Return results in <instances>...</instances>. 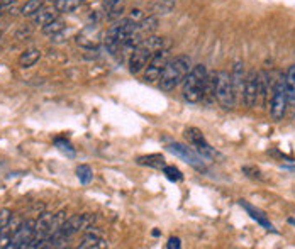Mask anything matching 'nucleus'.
Returning <instances> with one entry per match:
<instances>
[{"label":"nucleus","mask_w":295,"mask_h":249,"mask_svg":"<svg viewBox=\"0 0 295 249\" xmlns=\"http://www.w3.org/2000/svg\"><path fill=\"white\" fill-rule=\"evenodd\" d=\"M107 244L102 239V232H100L99 227H89L85 232L83 239L80 242V249H90V247H105Z\"/></svg>","instance_id":"13"},{"label":"nucleus","mask_w":295,"mask_h":249,"mask_svg":"<svg viewBox=\"0 0 295 249\" xmlns=\"http://www.w3.org/2000/svg\"><path fill=\"white\" fill-rule=\"evenodd\" d=\"M216 99L227 110H233L236 105V92L233 87V78L227 71L216 73Z\"/></svg>","instance_id":"4"},{"label":"nucleus","mask_w":295,"mask_h":249,"mask_svg":"<svg viewBox=\"0 0 295 249\" xmlns=\"http://www.w3.org/2000/svg\"><path fill=\"white\" fill-rule=\"evenodd\" d=\"M156 27H158V17L156 16H148V19H143V21L138 24V31L143 32V34H148V36Z\"/></svg>","instance_id":"21"},{"label":"nucleus","mask_w":295,"mask_h":249,"mask_svg":"<svg viewBox=\"0 0 295 249\" xmlns=\"http://www.w3.org/2000/svg\"><path fill=\"white\" fill-rule=\"evenodd\" d=\"M0 16H2V6H0Z\"/></svg>","instance_id":"34"},{"label":"nucleus","mask_w":295,"mask_h":249,"mask_svg":"<svg viewBox=\"0 0 295 249\" xmlns=\"http://www.w3.org/2000/svg\"><path fill=\"white\" fill-rule=\"evenodd\" d=\"M43 6H45V0H27L21 9V12L22 16H34V14L41 11Z\"/></svg>","instance_id":"22"},{"label":"nucleus","mask_w":295,"mask_h":249,"mask_svg":"<svg viewBox=\"0 0 295 249\" xmlns=\"http://www.w3.org/2000/svg\"><path fill=\"white\" fill-rule=\"evenodd\" d=\"M177 6V0H154L151 4V12L153 16L158 14H170Z\"/></svg>","instance_id":"20"},{"label":"nucleus","mask_w":295,"mask_h":249,"mask_svg":"<svg viewBox=\"0 0 295 249\" xmlns=\"http://www.w3.org/2000/svg\"><path fill=\"white\" fill-rule=\"evenodd\" d=\"M12 2H17V0H2L4 6H9V4H12Z\"/></svg>","instance_id":"33"},{"label":"nucleus","mask_w":295,"mask_h":249,"mask_svg":"<svg viewBox=\"0 0 295 249\" xmlns=\"http://www.w3.org/2000/svg\"><path fill=\"white\" fill-rule=\"evenodd\" d=\"M81 0H56L55 7L58 12H73L75 9H78Z\"/></svg>","instance_id":"24"},{"label":"nucleus","mask_w":295,"mask_h":249,"mask_svg":"<svg viewBox=\"0 0 295 249\" xmlns=\"http://www.w3.org/2000/svg\"><path fill=\"white\" fill-rule=\"evenodd\" d=\"M243 173L246 175V177L253 178V180H263V177H261V172L256 166H243Z\"/></svg>","instance_id":"28"},{"label":"nucleus","mask_w":295,"mask_h":249,"mask_svg":"<svg viewBox=\"0 0 295 249\" xmlns=\"http://www.w3.org/2000/svg\"><path fill=\"white\" fill-rule=\"evenodd\" d=\"M185 138L190 141V144L193 148H197V153L200 156H204L205 159H209L214 156V148L207 143V139L204 138V134H202V131H199L197 128H188L185 131Z\"/></svg>","instance_id":"11"},{"label":"nucleus","mask_w":295,"mask_h":249,"mask_svg":"<svg viewBox=\"0 0 295 249\" xmlns=\"http://www.w3.org/2000/svg\"><path fill=\"white\" fill-rule=\"evenodd\" d=\"M207 75L209 73H207L205 65L192 66L185 80H183V99L190 102V104H199L204 99Z\"/></svg>","instance_id":"3"},{"label":"nucleus","mask_w":295,"mask_h":249,"mask_svg":"<svg viewBox=\"0 0 295 249\" xmlns=\"http://www.w3.org/2000/svg\"><path fill=\"white\" fill-rule=\"evenodd\" d=\"M180 246H182V244H180V239H178V237H170V239H168V242H166L168 249H178Z\"/></svg>","instance_id":"30"},{"label":"nucleus","mask_w":295,"mask_h":249,"mask_svg":"<svg viewBox=\"0 0 295 249\" xmlns=\"http://www.w3.org/2000/svg\"><path fill=\"white\" fill-rule=\"evenodd\" d=\"M239 205L244 209L246 212L249 214V217L253 219V221H256V222L260 224L261 227H265V229H267V231L273 232V234H277V232H278L277 229H275L273 224L270 222V219H268L267 216H265V212H261L260 209H256L255 205H251V203L248 202V200H239Z\"/></svg>","instance_id":"12"},{"label":"nucleus","mask_w":295,"mask_h":249,"mask_svg":"<svg viewBox=\"0 0 295 249\" xmlns=\"http://www.w3.org/2000/svg\"><path fill=\"white\" fill-rule=\"evenodd\" d=\"M190 68H192V60L185 55H180V56H175L173 60H168L165 70H163L161 76H159V87H161V90H165V92L175 90V87H178L183 80H185Z\"/></svg>","instance_id":"2"},{"label":"nucleus","mask_w":295,"mask_h":249,"mask_svg":"<svg viewBox=\"0 0 295 249\" xmlns=\"http://www.w3.org/2000/svg\"><path fill=\"white\" fill-rule=\"evenodd\" d=\"M163 48H170V43L165 37H158L149 34L136 50H133V55L129 58V71L133 75L143 71L149 63V60H151V56L158 50H163Z\"/></svg>","instance_id":"1"},{"label":"nucleus","mask_w":295,"mask_h":249,"mask_svg":"<svg viewBox=\"0 0 295 249\" xmlns=\"http://www.w3.org/2000/svg\"><path fill=\"white\" fill-rule=\"evenodd\" d=\"M56 229L58 227L55 224V214L43 212L39 219L36 221L34 236H32L31 242H29V247H45L46 241L51 237V234L55 232Z\"/></svg>","instance_id":"5"},{"label":"nucleus","mask_w":295,"mask_h":249,"mask_svg":"<svg viewBox=\"0 0 295 249\" xmlns=\"http://www.w3.org/2000/svg\"><path fill=\"white\" fill-rule=\"evenodd\" d=\"M168 151L178 156L180 159H183L187 164H190L192 168H195L197 172H205V161H204L205 158L200 156L199 153H195V151L192 148H188V146H183L180 143H172V144H168Z\"/></svg>","instance_id":"7"},{"label":"nucleus","mask_w":295,"mask_h":249,"mask_svg":"<svg viewBox=\"0 0 295 249\" xmlns=\"http://www.w3.org/2000/svg\"><path fill=\"white\" fill-rule=\"evenodd\" d=\"M168 60H170V51H168V48L158 50L151 56V60H149V63L146 65V71H144V80L149 81V83L159 80V76H161L163 70H165Z\"/></svg>","instance_id":"8"},{"label":"nucleus","mask_w":295,"mask_h":249,"mask_svg":"<svg viewBox=\"0 0 295 249\" xmlns=\"http://www.w3.org/2000/svg\"><path fill=\"white\" fill-rule=\"evenodd\" d=\"M117 2H120V0H107V2H105V6L112 7V6H114V4H117Z\"/></svg>","instance_id":"32"},{"label":"nucleus","mask_w":295,"mask_h":249,"mask_svg":"<svg viewBox=\"0 0 295 249\" xmlns=\"http://www.w3.org/2000/svg\"><path fill=\"white\" fill-rule=\"evenodd\" d=\"M285 87H287L288 105L295 107V65L290 66L287 75H285Z\"/></svg>","instance_id":"19"},{"label":"nucleus","mask_w":295,"mask_h":249,"mask_svg":"<svg viewBox=\"0 0 295 249\" xmlns=\"http://www.w3.org/2000/svg\"><path fill=\"white\" fill-rule=\"evenodd\" d=\"M272 104H270V115L273 120L280 122L287 114L288 107V95H287V87H285V76H280L273 87L272 92Z\"/></svg>","instance_id":"6"},{"label":"nucleus","mask_w":295,"mask_h":249,"mask_svg":"<svg viewBox=\"0 0 295 249\" xmlns=\"http://www.w3.org/2000/svg\"><path fill=\"white\" fill-rule=\"evenodd\" d=\"M260 99V73L249 71L244 78V90L243 100L248 109H255Z\"/></svg>","instance_id":"9"},{"label":"nucleus","mask_w":295,"mask_h":249,"mask_svg":"<svg viewBox=\"0 0 295 249\" xmlns=\"http://www.w3.org/2000/svg\"><path fill=\"white\" fill-rule=\"evenodd\" d=\"M11 219H12V212H11V211H7V209H4V211L0 212V224H2V227H4V226H7Z\"/></svg>","instance_id":"29"},{"label":"nucleus","mask_w":295,"mask_h":249,"mask_svg":"<svg viewBox=\"0 0 295 249\" xmlns=\"http://www.w3.org/2000/svg\"><path fill=\"white\" fill-rule=\"evenodd\" d=\"M65 31V22L60 21V19H55V21H51L50 24H46V26H43V34H46V36H56V34H60Z\"/></svg>","instance_id":"23"},{"label":"nucleus","mask_w":295,"mask_h":249,"mask_svg":"<svg viewBox=\"0 0 295 249\" xmlns=\"http://www.w3.org/2000/svg\"><path fill=\"white\" fill-rule=\"evenodd\" d=\"M141 16H143V14H141V11H139V9H136V11H133V12H131V19H133V21H139V19H141Z\"/></svg>","instance_id":"31"},{"label":"nucleus","mask_w":295,"mask_h":249,"mask_svg":"<svg viewBox=\"0 0 295 249\" xmlns=\"http://www.w3.org/2000/svg\"><path fill=\"white\" fill-rule=\"evenodd\" d=\"M163 173H165V177L170 180V182H182L183 180V175L178 168L175 166H165L163 168Z\"/></svg>","instance_id":"26"},{"label":"nucleus","mask_w":295,"mask_h":249,"mask_svg":"<svg viewBox=\"0 0 295 249\" xmlns=\"http://www.w3.org/2000/svg\"><path fill=\"white\" fill-rule=\"evenodd\" d=\"M138 164L141 166H149V168H156L161 170L165 168V158L161 154H148V156H139L138 158Z\"/></svg>","instance_id":"18"},{"label":"nucleus","mask_w":295,"mask_h":249,"mask_svg":"<svg viewBox=\"0 0 295 249\" xmlns=\"http://www.w3.org/2000/svg\"><path fill=\"white\" fill-rule=\"evenodd\" d=\"M78 45L85 50H95L100 45V34L95 31L94 26L83 29L78 36Z\"/></svg>","instance_id":"14"},{"label":"nucleus","mask_w":295,"mask_h":249,"mask_svg":"<svg viewBox=\"0 0 295 249\" xmlns=\"http://www.w3.org/2000/svg\"><path fill=\"white\" fill-rule=\"evenodd\" d=\"M55 144H56L58 149L63 151L65 154H68L70 158H73V156H75V149L71 148V144L66 139H55Z\"/></svg>","instance_id":"27"},{"label":"nucleus","mask_w":295,"mask_h":249,"mask_svg":"<svg viewBox=\"0 0 295 249\" xmlns=\"http://www.w3.org/2000/svg\"><path fill=\"white\" fill-rule=\"evenodd\" d=\"M34 226H36L34 221H22L16 234H14L11 244L7 246V249L29 247V242H31L32 236H34Z\"/></svg>","instance_id":"10"},{"label":"nucleus","mask_w":295,"mask_h":249,"mask_svg":"<svg viewBox=\"0 0 295 249\" xmlns=\"http://www.w3.org/2000/svg\"><path fill=\"white\" fill-rule=\"evenodd\" d=\"M56 16H58L56 7H43L39 12L34 14L32 22H34V26H46V24H50L51 21H55Z\"/></svg>","instance_id":"16"},{"label":"nucleus","mask_w":295,"mask_h":249,"mask_svg":"<svg viewBox=\"0 0 295 249\" xmlns=\"http://www.w3.org/2000/svg\"><path fill=\"white\" fill-rule=\"evenodd\" d=\"M39 60H41V51L36 50V48H31V50H26L21 56H19V65L22 68H31Z\"/></svg>","instance_id":"17"},{"label":"nucleus","mask_w":295,"mask_h":249,"mask_svg":"<svg viewBox=\"0 0 295 249\" xmlns=\"http://www.w3.org/2000/svg\"><path fill=\"white\" fill-rule=\"evenodd\" d=\"M0 231H2V224H0Z\"/></svg>","instance_id":"35"},{"label":"nucleus","mask_w":295,"mask_h":249,"mask_svg":"<svg viewBox=\"0 0 295 249\" xmlns=\"http://www.w3.org/2000/svg\"><path fill=\"white\" fill-rule=\"evenodd\" d=\"M231 78H233V87H234V92H236V97H241L243 99V90H244V78H246V73H244V63L238 60L234 63L233 66V73H231Z\"/></svg>","instance_id":"15"},{"label":"nucleus","mask_w":295,"mask_h":249,"mask_svg":"<svg viewBox=\"0 0 295 249\" xmlns=\"http://www.w3.org/2000/svg\"><path fill=\"white\" fill-rule=\"evenodd\" d=\"M76 175H78V180H80V183H90L92 180H94V173H92V168L90 166H87V164H80L78 168H76Z\"/></svg>","instance_id":"25"}]
</instances>
